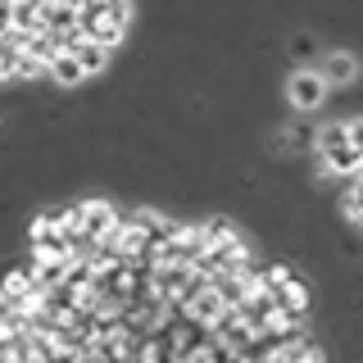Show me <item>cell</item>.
Segmentation results:
<instances>
[{
  "mask_svg": "<svg viewBox=\"0 0 363 363\" xmlns=\"http://www.w3.org/2000/svg\"><path fill=\"white\" fill-rule=\"evenodd\" d=\"M318 155H323V164L336 168V173H363V155H359V145L350 141V128H323L318 132Z\"/></svg>",
  "mask_w": 363,
  "mask_h": 363,
  "instance_id": "cell-1",
  "label": "cell"
},
{
  "mask_svg": "<svg viewBox=\"0 0 363 363\" xmlns=\"http://www.w3.org/2000/svg\"><path fill=\"white\" fill-rule=\"evenodd\" d=\"M50 77H55L60 86H77V82L86 77V64L77 60V55H60V60L50 64Z\"/></svg>",
  "mask_w": 363,
  "mask_h": 363,
  "instance_id": "cell-6",
  "label": "cell"
},
{
  "mask_svg": "<svg viewBox=\"0 0 363 363\" xmlns=\"http://www.w3.org/2000/svg\"><path fill=\"white\" fill-rule=\"evenodd\" d=\"M77 60L86 64V73H100V68L109 64V50L100 41H82V50H77Z\"/></svg>",
  "mask_w": 363,
  "mask_h": 363,
  "instance_id": "cell-8",
  "label": "cell"
},
{
  "mask_svg": "<svg viewBox=\"0 0 363 363\" xmlns=\"http://www.w3.org/2000/svg\"><path fill=\"white\" fill-rule=\"evenodd\" d=\"M354 73H359L354 55H327V64H323L327 86H345V82H354Z\"/></svg>",
  "mask_w": 363,
  "mask_h": 363,
  "instance_id": "cell-5",
  "label": "cell"
},
{
  "mask_svg": "<svg viewBox=\"0 0 363 363\" xmlns=\"http://www.w3.org/2000/svg\"><path fill=\"white\" fill-rule=\"evenodd\" d=\"M327 96V77L313 73V68H304V73H291V105L300 109H318Z\"/></svg>",
  "mask_w": 363,
  "mask_h": 363,
  "instance_id": "cell-3",
  "label": "cell"
},
{
  "mask_svg": "<svg viewBox=\"0 0 363 363\" xmlns=\"http://www.w3.org/2000/svg\"><path fill=\"white\" fill-rule=\"evenodd\" d=\"M354 196H363V173H359V177H354Z\"/></svg>",
  "mask_w": 363,
  "mask_h": 363,
  "instance_id": "cell-11",
  "label": "cell"
},
{
  "mask_svg": "<svg viewBox=\"0 0 363 363\" xmlns=\"http://www.w3.org/2000/svg\"><path fill=\"white\" fill-rule=\"evenodd\" d=\"M118 227H123V213L113 209V204H100V200L86 204V232L96 236V241H109Z\"/></svg>",
  "mask_w": 363,
  "mask_h": 363,
  "instance_id": "cell-4",
  "label": "cell"
},
{
  "mask_svg": "<svg viewBox=\"0 0 363 363\" xmlns=\"http://www.w3.org/2000/svg\"><path fill=\"white\" fill-rule=\"evenodd\" d=\"M32 255H41V259H73V245H68L64 227L50 223L45 213L32 223Z\"/></svg>",
  "mask_w": 363,
  "mask_h": 363,
  "instance_id": "cell-2",
  "label": "cell"
},
{
  "mask_svg": "<svg viewBox=\"0 0 363 363\" xmlns=\"http://www.w3.org/2000/svg\"><path fill=\"white\" fill-rule=\"evenodd\" d=\"M223 309H227V304H223V295L209 286V291H204L196 304H191V318H196V323H209V327H213V323H218V313H223Z\"/></svg>",
  "mask_w": 363,
  "mask_h": 363,
  "instance_id": "cell-7",
  "label": "cell"
},
{
  "mask_svg": "<svg viewBox=\"0 0 363 363\" xmlns=\"http://www.w3.org/2000/svg\"><path fill=\"white\" fill-rule=\"evenodd\" d=\"M345 209H350V218H354V223H363V196H354V191H350Z\"/></svg>",
  "mask_w": 363,
  "mask_h": 363,
  "instance_id": "cell-10",
  "label": "cell"
},
{
  "mask_svg": "<svg viewBox=\"0 0 363 363\" xmlns=\"http://www.w3.org/2000/svg\"><path fill=\"white\" fill-rule=\"evenodd\" d=\"M204 236H209V245H223V241H232V236H236V227L227 223V218H209V223H204Z\"/></svg>",
  "mask_w": 363,
  "mask_h": 363,
  "instance_id": "cell-9",
  "label": "cell"
}]
</instances>
